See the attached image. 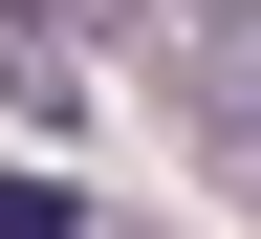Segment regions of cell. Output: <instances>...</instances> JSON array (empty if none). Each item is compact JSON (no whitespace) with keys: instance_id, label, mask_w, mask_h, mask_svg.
<instances>
[{"instance_id":"6da1fadb","label":"cell","mask_w":261,"mask_h":239,"mask_svg":"<svg viewBox=\"0 0 261 239\" xmlns=\"http://www.w3.org/2000/svg\"><path fill=\"white\" fill-rule=\"evenodd\" d=\"M174 109L218 130V152H261V0H218V22L174 44Z\"/></svg>"},{"instance_id":"7a4b0ae2","label":"cell","mask_w":261,"mask_h":239,"mask_svg":"<svg viewBox=\"0 0 261 239\" xmlns=\"http://www.w3.org/2000/svg\"><path fill=\"white\" fill-rule=\"evenodd\" d=\"M0 239H87V196L65 174H0Z\"/></svg>"}]
</instances>
